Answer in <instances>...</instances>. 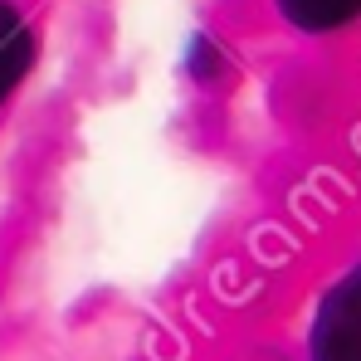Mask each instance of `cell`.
Wrapping results in <instances>:
<instances>
[{"label": "cell", "mask_w": 361, "mask_h": 361, "mask_svg": "<svg viewBox=\"0 0 361 361\" xmlns=\"http://www.w3.org/2000/svg\"><path fill=\"white\" fill-rule=\"evenodd\" d=\"M30 63H35V30L20 15V5L0 0V98H10L25 83Z\"/></svg>", "instance_id": "obj_2"}, {"label": "cell", "mask_w": 361, "mask_h": 361, "mask_svg": "<svg viewBox=\"0 0 361 361\" xmlns=\"http://www.w3.org/2000/svg\"><path fill=\"white\" fill-rule=\"evenodd\" d=\"M312 357L317 361H361V274L337 283L312 327Z\"/></svg>", "instance_id": "obj_1"}, {"label": "cell", "mask_w": 361, "mask_h": 361, "mask_svg": "<svg viewBox=\"0 0 361 361\" xmlns=\"http://www.w3.org/2000/svg\"><path fill=\"white\" fill-rule=\"evenodd\" d=\"M274 5L283 10L288 25L312 30V35L337 30V25H347V20H357V15H361V0H274Z\"/></svg>", "instance_id": "obj_3"}]
</instances>
